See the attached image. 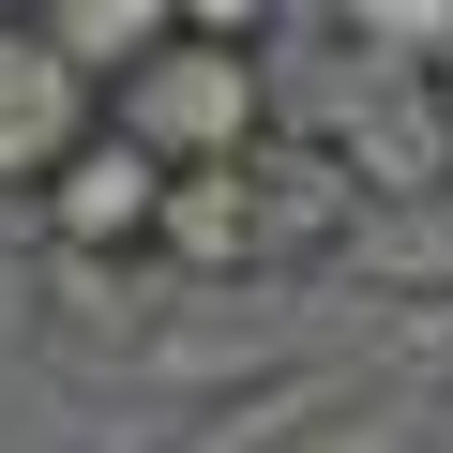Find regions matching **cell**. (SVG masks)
Here are the masks:
<instances>
[{
	"mask_svg": "<svg viewBox=\"0 0 453 453\" xmlns=\"http://www.w3.org/2000/svg\"><path fill=\"white\" fill-rule=\"evenodd\" d=\"M91 121H106V91L61 61V31L46 16H0V196H46L76 151H91Z\"/></svg>",
	"mask_w": 453,
	"mask_h": 453,
	"instance_id": "cell-2",
	"label": "cell"
},
{
	"mask_svg": "<svg viewBox=\"0 0 453 453\" xmlns=\"http://www.w3.org/2000/svg\"><path fill=\"white\" fill-rule=\"evenodd\" d=\"M348 46H378L408 91H453V0H363V16H348Z\"/></svg>",
	"mask_w": 453,
	"mask_h": 453,
	"instance_id": "cell-5",
	"label": "cell"
},
{
	"mask_svg": "<svg viewBox=\"0 0 453 453\" xmlns=\"http://www.w3.org/2000/svg\"><path fill=\"white\" fill-rule=\"evenodd\" d=\"M106 136L151 151L166 181H211L273 151V61H257V16H181L136 76H106Z\"/></svg>",
	"mask_w": 453,
	"mask_h": 453,
	"instance_id": "cell-1",
	"label": "cell"
},
{
	"mask_svg": "<svg viewBox=\"0 0 453 453\" xmlns=\"http://www.w3.org/2000/svg\"><path fill=\"white\" fill-rule=\"evenodd\" d=\"M31 226H46V257L61 273H106V257H151V226H166V166L151 151H121L106 121H91V151L31 196Z\"/></svg>",
	"mask_w": 453,
	"mask_h": 453,
	"instance_id": "cell-3",
	"label": "cell"
},
{
	"mask_svg": "<svg viewBox=\"0 0 453 453\" xmlns=\"http://www.w3.org/2000/svg\"><path fill=\"white\" fill-rule=\"evenodd\" d=\"M242 211H257V273H303V257H333L363 226V166L273 136V151H242Z\"/></svg>",
	"mask_w": 453,
	"mask_h": 453,
	"instance_id": "cell-4",
	"label": "cell"
},
{
	"mask_svg": "<svg viewBox=\"0 0 453 453\" xmlns=\"http://www.w3.org/2000/svg\"><path fill=\"white\" fill-rule=\"evenodd\" d=\"M438 453H453V438H438Z\"/></svg>",
	"mask_w": 453,
	"mask_h": 453,
	"instance_id": "cell-6",
	"label": "cell"
}]
</instances>
